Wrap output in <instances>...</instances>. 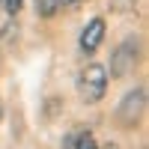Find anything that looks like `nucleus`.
Here are the masks:
<instances>
[{"mask_svg":"<svg viewBox=\"0 0 149 149\" xmlns=\"http://www.w3.org/2000/svg\"><path fill=\"white\" fill-rule=\"evenodd\" d=\"M0 116H3V104H0Z\"/></svg>","mask_w":149,"mask_h":149,"instance_id":"nucleus-10","label":"nucleus"},{"mask_svg":"<svg viewBox=\"0 0 149 149\" xmlns=\"http://www.w3.org/2000/svg\"><path fill=\"white\" fill-rule=\"evenodd\" d=\"M104 42V18H93L86 21V27L81 30V51L84 54H95Z\"/></svg>","mask_w":149,"mask_h":149,"instance_id":"nucleus-4","label":"nucleus"},{"mask_svg":"<svg viewBox=\"0 0 149 149\" xmlns=\"http://www.w3.org/2000/svg\"><path fill=\"white\" fill-rule=\"evenodd\" d=\"M0 3H3V0H0Z\"/></svg>","mask_w":149,"mask_h":149,"instance_id":"nucleus-11","label":"nucleus"},{"mask_svg":"<svg viewBox=\"0 0 149 149\" xmlns=\"http://www.w3.org/2000/svg\"><path fill=\"white\" fill-rule=\"evenodd\" d=\"M69 149H98V143H95L90 128H74V137H72Z\"/></svg>","mask_w":149,"mask_h":149,"instance_id":"nucleus-5","label":"nucleus"},{"mask_svg":"<svg viewBox=\"0 0 149 149\" xmlns=\"http://www.w3.org/2000/svg\"><path fill=\"white\" fill-rule=\"evenodd\" d=\"M102 149H119V146H116V143H104Z\"/></svg>","mask_w":149,"mask_h":149,"instance_id":"nucleus-9","label":"nucleus"},{"mask_svg":"<svg viewBox=\"0 0 149 149\" xmlns=\"http://www.w3.org/2000/svg\"><path fill=\"white\" fill-rule=\"evenodd\" d=\"M84 0H60V6H69V9H74V6H81Z\"/></svg>","mask_w":149,"mask_h":149,"instance_id":"nucleus-8","label":"nucleus"},{"mask_svg":"<svg viewBox=\"0 0 149 149\" xmlns=\"http://www.w3.org/2000/svg\"><path fill=\"white\" fill-rule=\"evenodd\" d=\"M78 93H81V98L86 104L102 102L104 93H107V72L98 63H86L78 74Z\"/></svg>","mask_w":149,"mask_h":149,"instance_id":"nucleus-1","label":"nucleus"},{"mask_svg":"<svg viewBox=\"0 0 149 149\" xmlns=\"http://www.w3.org/2000/svg\"><path fill=\"white\" fill-rule=\"evenodd\" d=\"M33 3H36V12L42 18H54L57 9H60V0H33Z\"/></svg>","mask_w":149,"mask_h":149,"instance_id":"nucleus-6","label":"nucleus"},{"mask_svg":"<svg viewBox=\"0 0 149 149\" xmlns=\"http://www.w3.org/2000/svg\"><path fill=\"white\" fill-rule=\"evenodd\" d=\"M21 9H24V0H3V12H6L9 18H15Z\"/></svg>","mask_w":149,"mask_h":149,"instance_id":"nucleus-7","label":"nucleus"},{"mask_svg":"<svg viewBox=\"0 0 149 149\" xmlns=\"http://www.w3.org/2000/svg\"><path fill=\"white\" fill-rule=\"evenodd\" d=\"M137 57H140V45H137V39L128 36V39L113 51V57H110V74H113V78H125L128 72H134Z\"/></svg>","mask_w":149,"mask_h":149,"instance_id":"nucleus-3","label":"nucleus"},{"mask_svg":"<svg viewBox=\"0 0 149 149\" xmlns=\"http://www.w3.org/2000/svg\"><path fill=\"white\" fill-rule=\"evenodd\" d=\"M143 110H146V86H134V90H128L125 98L119 102L116 119H119L125 128H131V125H137V122H140Z\"/></svg>","mask_w":149,"mask_h":149,"instance_id":"nucleus-2","label":"nucleus"}]
</instances>
